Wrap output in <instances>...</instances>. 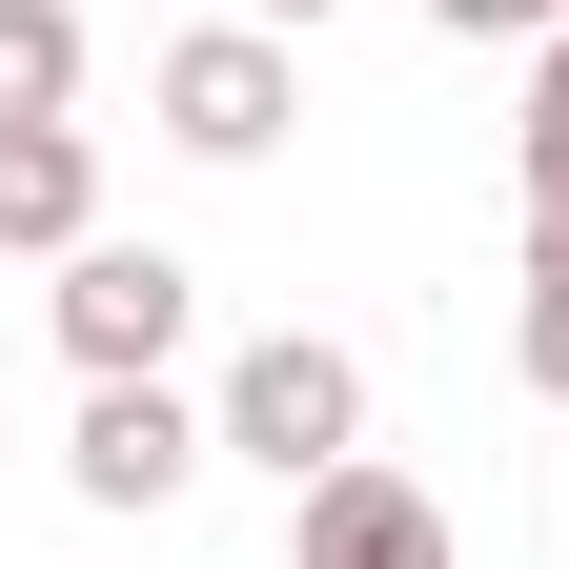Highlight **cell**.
<instances>
[{"label":"cell","mask_w":569,"mask_h":569,"mask_svg":"<svg viewBox=\"0 0 569 569\" xmlns=\"http://www.w3.org/2000/svg\"><path fill=\"white\" fill-rule=\"evenodd\" d=\"M203 427H224V468L264 488H326V468H367V367H346L326 326H264L224 387H203Z\"/></svg>","instance_id":"6da1fadb"},{"label":"cell","mask_w":569,"mask_h":569,"mask_svg":"<svg viewBox=\"0 0 569 569\" xmlns=\"http://www.w3.org/2000/svg\"><path fill=\"white\" fill-rule=\"evenodd\" d=\"M41 326H61V367H82V387H163L183 326H203V264H183V244H61Z\"/></svg>","instance_id":"7a4b0ae2"},{"label":"cell","mask_w":569,"mask_h":569,"mask_svg":"<svg viewBox=\"0 0 569 569\" xmlns=\"http://www.w3.org/2000/svg\"><path fill=\"white\" fill-rule=\"evenodd\" d=\"M142 102H163L183 163H264V142L306 122V61H284V21H203V41L142 61Z\"/></svg>","instance_id":"3957f363"},{"label":"cell","mask_w":569,"mask_h":569,"mask_svg":"<svg viewBox=\"0 0 569 569\" xmlns=\"http://www.w3.org/2000/svg\"><path fill=\"white\" fill-rule=\"evenodd\" d=\"M224 468V427H203V387H82V427H61V488L82 509H183V488Z\"/></svg>","instance_id":"277c9868"},{"label":"cell","mask_w":569,"mask_h":569,"mask_svg":"<svg viewBox=\"0 0 569 569\" xmlns=\"http://www.w3.org/2000/svg\"><path fill=\"white\" fill-rule=\"evenodd\" d=\"M284 569H468L448 549V509L367 448V468H326V488H284Z\"/></svg>","instance_id":"5b68a950"},{"label":"cell","mask_w":569,"mask_h":569,"mask_svg":"<svg viewBox=\"0 0 569 569\" xmlns=\"http://www.w3.org/2000/svg\"><path fill=\"white\" fill-rule=\"evenodd\" d=\"M0 244H21V264L102 244V142L82 122H0Z\"/></svg>","instance_id":"8992f818"},{"label":"cell","mask_w":569,"mask_h":569,"mask_svg":"<svg viewBox=\"0 0 569 569\" xmlns=\"http://www.w3.org/2000/svg\"><path fill=\"white\" fill-rule=\"evenodd\" d=\"M82 102V0H0V122H61Z\"/></svg>","instance_id":"52a82bcc"},{"label":"cell","mask_w":569,"mask_h":569,"mask_svg":"<svg viewBox=\"0 0 569 569\" xmlns=\"http://www.w3.org/2000/svg\"><path fill=\"white\" fill-rule=\"evenodd\" d=\"M509 367L569 407V203H529V306H509Z\"/></svg>","instance_id":"ba28073f"},{"label":"cell","mask_w":569,"mask_h":569,"mask_svg":"<svg viewBox=\"0 0 569 569\" xmlns=\"http://www.w3.org/2000/svg\"><path fill=\"white\" fill-rule=\"evenodd\" d=\"M509 183L569 203V41H529V122H509Z\"/></svg>","instance_id":"9c48e42d"},{"label":"cell","mask_w":569,"mask_h":569,"mask_svg":"<svg viewBox=\"0 0 569 569\" xmlns=\"http://www.w3.org/2000/svg\"><path fill=\"white\" fill-rule=\"evenodd\" d=\"M448 41H569V0H427Z\"/></svg>","instance_id":"30bf717a"},{"label":"cell","mask_w":569,"mask_h":569,"mask_svg":"<svg viewBox=\"0 0 569 569\" xmlns=\"http://www.w3.org/2000/svg\"><path fill=\"white\" fill-rule=\"evenodd\" d=\"M224 21H326V0H224Z\"/></svg>","instance_id":"8fae6325"}]
</instances>
